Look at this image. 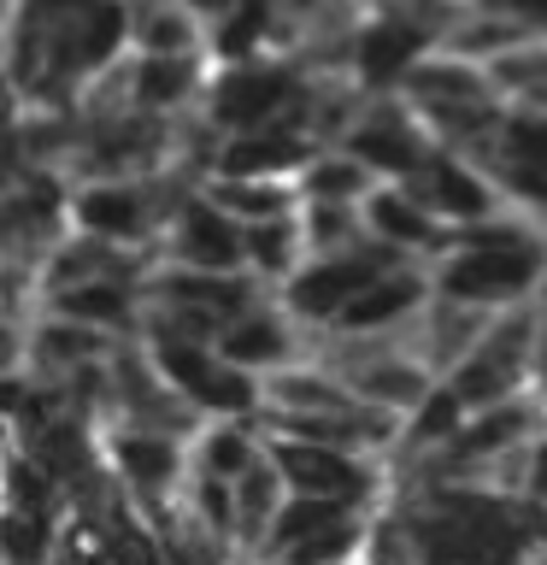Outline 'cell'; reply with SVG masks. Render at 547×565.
Instances as JSON below:
<instances>
[{
    "instance_id": "cell-1",
    "label": "cell",
    "mask_w": 547,
    "mask_h": 565,
    "mask_svg": "<svg viewBox=\"0 0 547 565\" xmlns=\"http://www.w3.org/2000/svg\"><path fill=\"white\" fill-rule=\"evenodd\" d=\"M541 271H547V230L524 212H506V218L453 230L448 254L430 259V289L448 300L506 312L536 300Z\"/></svg>"
},
{
    "instance_id": "cell-2",
    "label": "cell",
    "mask_w": 547,
    "mask_h": 565,
    "mask_svg": "<svg viewBox=\"0 0 547 565\" xmlns=\"http://www.w3.org/2000/svg\"><path fill=\"white\" fill-rule=\"evenodd\" d=\"M312 83L318 77L294 60V53H271V60H247V65H212L201 118L218 136L271 130V124H300V130H307Z\"/></svg>"
},
{
    "instance_id": "cell-3",
    "label": "cell",
    "mask_w": 547,
    "mask_h": 565,
    "mask_svg": "<svg viewBox=\"0 0 547 565\" xmlns=\"http://www.w3.org/2000/svg\"><path fill=\"white\" fill-rule=\"evenodd\" d=\"M541 335H547V312L536 307V300L494 312L489 335L448 371V383L459 388V401H465L471 413H483V406H501V401H512V395H524L529 377H536V348H541Z\"/></svg>"
},
{
    "instance_id": "cell-4",
    "label": "cell",
    "mask_w": 547,
    "mask_h": 565,
    "mask_svg": "<svg viewBox=\"0 0 547 565\" xmlns=\"http://www.w3.org/2000/svg\"><path fill=\"white\" fill-rule=\"evenodd\" d=\"M148 360L159 365L176 395H183L201 418H259L265 413V377L242 371L236 360H224L218 342H183V335H159L141 342Z\"/></svg>"
},
{
    "instance_id": "cell-5",
    "label": "cell",
    "mask_w": 547,
    "mask_h": 565,
    "mask_svg": "<svg viewBox=\"0 0 547 565\" xmlns=\"http://www.w3.org/2000/svg\"><path fill=\"white\" fill-rule=\"evenodd\" d=\"M189 441L183 430H159V424H100V454H106V471H112V483L130 494V501L148 512L159 507H171L176 494L189 489V477H194V454H189Z\"/></svg>"
},
{
    "instance_id": "cell-6",
    "label": "cell",
    "mask_w": 547,
    "mask_h": 565,
    "mask_svg": "<svg viewBox=\"0 0 547 565\" xmlns=\"http://www.w3.org/2000/svg\"><path fill=\"white\" fill-rule=\"evenodd\" d=\"M441 42L418 24L412 12H400L395 0H377L365 12V24L353 30V53H347V77L365 88V95H400L406 77L430 60Z\"/></svg>"
},
{
    "instance_id": "cell-7",
    "label": "cell",
    "mask_w": 547,
    "mask_h": 565,
    "mask_svg": "<svg viewBox=\"0 0 547 565\" xmlns=\"http://www.w3.org/2000/svg\"><path fill=\"white\" fill-rule=\"evenodd\" d=\"M335 148L365 159V166L377 171V183H412L423 171V159L436 153V136L406 95H371L365 113L353 118V130L335 141Z\"/></svg>"
},
{
    "instance_id": "cell-8",
    "label": "cell",
    "mask_w": 547,
    "mask_h": 565,
    "mask_svg": "<svg viewBox=\"0 0 547 565\" xmlns=\"http://www.w3.org/2000/svg\"><path fill=\"white\" fill-rule=\"evenodd\" d=\"M406 189H412L448 230L489 224V218H506V212H512L506 189L494 183V171L483 166V159H471V153H459V148H441V141H436V153L423 159V171Z\"/></svg>"
},
{
    "instance_id": "cell-9",
    "label": "cell",
    "mask_w": 547,
    "mask_h": 565,
    "mask_svg": "<svg viewBox=\"0 0 547 565\" xmlns=\"http://www.w3.org/2000/svg\"><path fill=\"white\" fill-rule=\"evenodd\" d=\"M159 259L194 265V271H247V224H236L194 183L183 194V206L171 212L165 236H159Z\"/></svg>"
},
{
    "instance_id": "cell-10",
    "label": "cell",
    "mask_w": 547,
    "mask_h": 565,
    "mask_svg": "<svg viewBox=\"0 0 547 565\" xmlns=\"http://www.w3.org/2000/svg\"><path fill=\"white\" fill-rule=\"evenodd\" d=\"M136 113L153 118H194L212 83V53H130L124 60Z\"/></svg>"
},
{
    "instance_id": "cell-11",
    "label": "cell",
    "mask_w": 547,
    "mask_h": 565,
    "mask_svg": "<svg viewBox=\"0 0 547 565\" xmlns=\"http://www.w3.org/2000/svg\"><path fill=\"white\" fill-rule=\"evenodd\" d=\"M218 353L224 360H236L242 371H277V365H289V360H307L312 353V335L289 318V307H282L277 295H265L254 300L247 312H236L229 324L218 330Z\"/></svg>"
},
{
    "instance_id": "cell-12",
    "label": "cell",
    "mask_w": 547,
    "mask_h": 565,
    "mask_svg": "<svg viewBox=\"0 0 547 565\" xmlns=\"http://www.w3.org/2000/svg\"><path fill=\"white\" fill-rule=\"evenodd\" d=\"M141 289H148V300H171V307L206 312L218 324H229L236 312H247L254 300L271 295L254 271H194V265H171V259H159Z\"/></svg>"
},
{
    "instance_id": "cell-13",
    "label": "cell",
    "mask_w": 547,
    "mask_h": 565,
    "mask_svg": "<svg viewBox=\"0 0 547 565\" xmlns=\"http://www.w3.org/2000/svg\"><path fill=\"white\" fill-rule=\"evenodd\" d=\"M360 212H365V230H371L377 242L400 247V254H412V259H423V265H430L436 254H448V242H453V230L441 224L406 183H377V189L365 194Z\"/></svg>"
},
{
    "instance_id": "cell-14",
    "label": "cell",
    "mask_w": 547,
    "mask_h": 565,
    "mask_svg": "<svg viewBox=\"0 0 547 565\" xmlns=\"http://www.w3.org/2000/svg\"><path fill=\"white\" fill-rule=\"evenodd\" d=\"M353 406H365L360 395L347 388V377L335 371L330 360H289L277 371H265V413L277 418H318V413H353Z\"/></svg>"
},
{
    "instance_id": "cell-15",
    "label": "cell",
    "mask_w": 547,
    "mask_h": 565,
    "mask_svg": "<svg viewBox=\"0 0 547 565\" xmlns=\"http://www.w3.org/2000/svg\"><path fill=\"white\" fill-rule=\"evenodd\" d=\"M494 312L489 307H471V300H448V295H430V307L412 318V330H406V348L418 353L423 365L436 371V377H448V371L465 360V353L489 335Z\"/></svg>"
},
{
    "instance_id": "cell-16",
    "label": "cell",
    "mask_w": 547,
    "mask_h": 565,
    "mask_svg": "<svg viewBox=\"0 0 547 565\" xmlns=\"http://www.w3.org/2000/svg\"><path fill=\"white\" fill-rule=\"evenodd\" d=\"M312 153H318V141L300 124H271V130L224 136L218 153H212V171H224V177H300L312 166Z\"/></svg>"
},
{
    "instance_id": "cell-17",
    "label": "cell",
    "mask_w": 547,
    "mask_h": 565,
    "mask_svg": "<svg viewBox=\"0 0 547 565\" xmlns=\"http://www.w3.org/2000/svg\"><path fill=\"white\" fill-rule=\"evenodd\" d=\"M194 454V477H224L236 483L265 459V424L259 418H206L189 441Z\"/></svg>"
},
{
    "instance_id": "cell-18",
    "label": "cell",
    "mask_w": 547,
    "mask_h": 565,
    "mask_svg": "<svg viewBox=\"0 0 547 565\" xmlns=\"http://www.w3.org/2000/svg\"><path fill=\"white\" fill-rule=\"evenodd\" d=\"M201 189L218 201L236 224H265V218H289V212H300V177H224L212 171L201 177Z\"/></svg>"
},
{
    "instance_id": "cell-19",
    "label": "cell",
    "mask_w": 547,
    "mask_h": 565,
    "mask_svg": "<svg viewBox=\"0 0 547 565\" xmlns=\"http://www.w3.org/2000/svg\"><path fill=\"white\" fill-rule=\"evenodd\" d=\"M282 501H289V483H282L277 459H271V448H265L259 466L247 477H236V542H242V559H259V547H265V536H271Z\"/></svg>"
},
{
    "instance_id": "cell-20",
    "label": "cell",
    "mask_w": 547,
    "mask_h": 565,
    "mask_svg": "<svg viewBox=\"0 0 547 565\" xmlns=\"http://www.w3.org/2000/svg\"><path fill=\"white\" fill-rule=\"evenodd\" d=\"M136 53H206V18L189 0H130Z\"/></svg>"
},
{
    "instance_id": "cell-21",
    "label": "cell",
    "mask_w": 547,
    "mask_h": 565,
    "mask_svg": "<svg viewBox=\"0 0 547 565\" xmlns=\"http://www.w3.org/2000/svg\"><path fill=\"white\" fill-rule=\"evenodd\" d=\"M307 230H300V212L289 218H265V224H247V271H254L265 289H282L300 265H307Z\"/></svg>"
},
{
    "instance_id": "cell-22",
    "label": "cell",
    "mask_w": 547,
    "mask_h": 565,
    "mask_svg": "<svg viewBox=\"0 0 547 565\" xmlns=\"http://www.w3.org/2000/svg\"><path fill=\"white\" fill-rule=\"evenodd\" d=\"M465 418H471V406L459 401V388L441 377L430 395H423V406L412 418H406V441H400V454L395 459H436L448 441L465 430Z\"/></svg>"
},
{
    "instance_id": "cell-23",
    "label": "cell",
    "mask_w": 547,
    "mask_h": 565,
    "mask_svg": "<svg viewBox=\"0 0 547 565\" xmlns=\"http://www.w3.org/2000/svg\"><path fill=\"white\" fill-rule=\"evenodd\" d=\"M342 519H360V507H342V501H318V494H289L277 512V524H271V536H265L259 547V565H271L282 554H294L300 542H312V536H324V530H335Z\"/></svg>"
},
{
    "instance_id": "cell-24",
    "label": "cell",
    "mask_w": 547,
    "mask_h": 565,
    "mask_svg": "<svg viewBox=\"0 0 547 565\" xmlns=\"http://www.w3.org/2000/svg\"><path fill=\"white\" fill-rule=\"evenodd\" d=\"M377 189V171L365 159H353L347 148H318L312 166L300 171V194L307 201H347V206H365V194Z\"/></svg>"
},
{
    "instance_id": "cell-25",
    "label": "cell",
    "mask_w": 547,
    "mask_h": 565,
    "mask_svg": "<svg viewBox=\"0 0 547 565\" xmlns=\"http://www.w3.org/2000/svg\"><path fill=\"white\" fill-rule=\"evenodd\" d=\"M0 507H30V512H71V489L53 477L30 448L7 441V477H0Z\"/></svg>"
},
{
    "instance_id": "cell-26",
    "label": "cell",
    "mask_w": 547,
    "mask_h": 565,
    "mask_svg": "<svg viewBox=\"0 0 547 565\" xmlns=\"http://www.w3.org/2000/svg\"><path fill=\"white\" fill-rule=\"evenodd\" d=\"M300 230H307V254H342V247H360L371 230H365V212L347 206V201H300Z\"/></svg>"
},
{
    "instance_id": "cell-27",
    "label": "cell",
    "mask_w": 547,
    "mask_h": 565,
    "mask_svg": "<svg viewBox=\"0 0 547 565\" xmlns=\"http://www.w3.org/2000/svg\"><path fill=\"white\" fill-rule=\"evenodd\" d=\"M365 536H371V512H360V519H342L335 530H324V536L300 542L294 554H282L271 565H353L365 559Z\"/></svg>"
},
{
    "instance_id": "cell-28",
    "label": "cell",
    "mask_w": 547,
    "mask_h": 565,
    "mask_svg": "<svg viewBox=\"0 0 547 565\" xmlns=\"http://www.w3.org/2000/svg\"><path fill=\"white\" fill-rule=\"evenodd\" d=\"M529 501H541L547 507V430L536 436V448H529Z\"/></svg>"
},
{
    "instance_id": "cell-29",
    "label": "cell",
    "mask_w": 547,
    "mask_h": 565,
    "mask_svg": "<svg viewBox=\"0 0 547 565\" xmlns=\"http://www.w3.org/2000/svg\"><path fill=\"white\" fill-rule=\"evenodd\" d=\"M189 7L201 12V18H206V30H212V24H218V18H224V12H236V0H189Z\"/></svg>"
},
{
    "instance_id": "cell-30",
    "label": "cell",
    "mask_w": 547,
    "mask_h": 565,
    "mask_svg": "<svg viewBox=\"0 0 547 565\" xmlns=\"http://www.w3.org/2000/svg\"><path fill=\"white\" fill-rule=\"evenodd\" d=\"M529 388L547 401V335H541V348H536V377H529Z\"/></svg>"
},
{
    "instance_id": "cell-31",
    "label": "cell",
    "mask_w": 547,
    "mask_h": 565,
    "mask_svg": "<svg viewBox=\"0 0 547 565\" xmlns=\"http://www.w3.org/2000/svg\"><path fill=\"white\" fill-rule=\"evenodd\" d=\"M453 7H465V12H494V7H506V0H453Z\"/></svg>"
},
{
    "instance_id": "cell-32",
    "label": "cell",
    "mask_w": 547,
    "mask_h": 565,
    "mask_svg": "<svg viewBox=\"0 0 547 565\" xmlns=\"http://www.w3.org/2000/svg\"><path fill=\"white\" fill-rule=\"evenodd\" d=\"M536 307L547 312V271H541V289H536Z\"/></svg>"
},
{
    "instance_id": "cell-33",
    "label": "cell",
    "mask_w": 547,
    "mask_h": 565,
    "mask_svg": "<svg viewBox=\"0 0 547 565\" xmlns=\"http://www.w3.org/2000/svg\"><path fill=\"white\" fill-rule=\"evenodd\" d=\"M242 565H259V559H242Z\"/></svg>"
},
{
    "instance_id": "cell-34",
    "label": "cell",
    "mask_w": 547,
    "mask_h": 565,
    "mask_svg": "<svg viewBox=\"0 0 547 565\" xmlns=\"http://www.w3.org/2000/svg\"><path fill=\"white\" fill-rule=\"evenodd\" d=\"M353 565H365V559H353Z\"/></svg>"
}]
</instances>
